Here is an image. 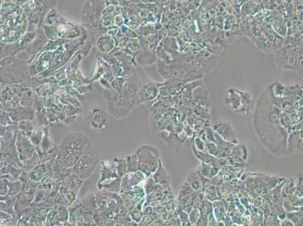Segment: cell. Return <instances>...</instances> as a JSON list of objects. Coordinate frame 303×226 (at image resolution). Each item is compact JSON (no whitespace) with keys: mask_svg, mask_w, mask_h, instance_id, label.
<instances>
[{"mask_svg":"<svg viewBox=\"0 0 303 226\" xmlns=\"http://www.w3.org/2000/svg\"><path fill=\"white\" fill-rule=\"evenodd\" d=\"M214 128V130L217 132H218L225 140H228V141L233 142V143L235 140L236 141V138H235V134H234V129L230 122L216 123Z\"/></svg>","mask_w":303,"mask_h":226,"instance_id":"obj_8","label":"cell"},{"mask_svg":"<svg viewBox=\"0 0 303 226\" xmlns=\"http://www.w3.org/2000/svg\"><path fill=\"white\" fill-rule=\"evenodd\" d=\"M20 102L23 107L32 108L35 102L34 92L30 87H25L20 91Z\"/></svg>","mask_w":303,"mask_h":226,"instance_id":"obj_10","label":"cell"},{"mask_svg":"<svg viewBox=\"0 0 303 226\" xmlns=\"http://www.w3.org/2000/svg\"><path fill=\"white\" fill-rule=\"evenodd\" d=\"M88 123L94 132L100 133L107 129L109 119L108 112L101 107H93L88 111Z\"/></svg>","mask_w":303,"mask_h":226,"instance_id":"obj_6","label":"cell"},{"mask_svg":"<svg viewBox=\"0 0 303 226\" xmlns=\"http://www.w3.org/2000/svg\"><path fill=\"white\" fill-rule=\"evenodd\" d=\"M103 4L99 1H88L84 4L82 13V21L84 27L91 31H99L102 28L101 15Z\"/></svg>","mask_w":303,"mask_h":226,"instance_id":"obj_3","label":"cell"},{"mask_svg":"<svg viewBox=\"0 0 303 226\" xmlns=\"http://www.w3.org/2000/svg\"><path fill=\"white\" fill-rule=\"evenodd\" d=\"M157 94H158V87L157 84L148 82L139 88L138 92V101L139 103L151 101L157 97Z\"/></svg>","mask_w":303,"mask_h":226,"instance_id":"obj_7","label":"cell"},{"mask_svg":"<svg viewBox=\"0 0 303 226\" xmlns=\"http://www.w3.org/2000/svg\"><path fill=\"white\" fill-rule=\"evenodd\" d=\"M97 48L103 53H109L115 48V41L113 37L109 34L100 36L97 41Z\"/></svg>","mask_w":303,"mask_h":226,"instance_id":"obj_9","label":"cell"},{"mask_svg":"<svg viewBox=\"0 0 303 226\" xmlns=\"http://www.w3.org/2000/svg\"><path fill=\"white\" fill-rule=\"evenodd\" d=\"M289 220L295 226H302V210L288 214Z\"/></svg>","mask_w":303,"mask_h":226,"instance_id":"obj_12","label":"cell"},{"mask_svg":"<svg viewBox=\"0 0 303 226\" xmlns=\"http://www.w3.org/2000/svg\"><path fill=\"white\" fill-rule=\"evenodd\" d=\"M90 146V140L82 133H70L65 135L61 141L60 148L65 154L73 155L85 151Z\"/></svg>","mask_w":303,"mask_h":226,"instance_id":"obj_4","label":"cell"},{"mask_svg":"<svg viewBox=\"0 0 303 226\" xmlns=\"http://www.w3.org/2000/svg\"><path fill=\"white\" fill-rule=\"evenodd\" d=\"M36 128L37 127L34 125L32 121L25 120L19 122V129L20 130V132L26 135L28 138L31 137V134Z\"/></svg>","mask_w":303,"mask_h":226,"instance_id":"obj_11","label":"cell"},{"mask_svg":"<svg viewBox=\"0 0 303 226\" xmlns=\"http://www.w3.org/2000/svg\"><path fill=\"white\" fill-rule=\"evenodd\" d=\"M103 97L109 114L118 119L127 117L139 103L137 99L133 98L124 91L117 93L113 90H104Z\"/></svg>","mask_w":303,"mask_h":226,"instance_id":"obj_1","label":"cell"},{"mask_svg":"<svg viewBox=\"0 0 303 226\" xmlns=\"http://www.w3.org/2000/svg\"><path fill=\"white\" fill-rule=\"evenodd\" d=\"M136 153L141 167H145V170H148L150 172L157 168L160 159V152L157 148L150 145H143L138 147Z\"/></svg>","mask_w":303,"mask_h":226,"instance_id":"obj_5","label":"cell"},{"mask_svg":"<svg viewBox=\"0 0 303 226\" xmlns=\"http://www.w3.org/2000/svg\"><path fill=\"white\" fill-rule=\"evenodd\" d=\"M225 103L231 110L247 115L253 109V98L250 93L232 88L226 91Z\"/></svg>","mask_w":303,"mask_h":226,"instance_id":"obj_2","label":"cell"}]
</instances>
